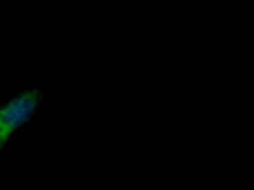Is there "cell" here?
Masks as SVG:
<instances>
[{
    "label": "cell",
    "mask_w": 254,
    "mask_h": 190,
    "mask_svg": "<svg viewBox=\"0 0 254 190\" xmlns=\"http://www.w3.org/2000/svg\"><path fill=\"white\" fill-rule=\"evenodd\" d=\"M43 101L38 90H26L0 105V154L11 137L37 114Z\"/></svg>",
    "instance_id": "1"
}]
</instances>
